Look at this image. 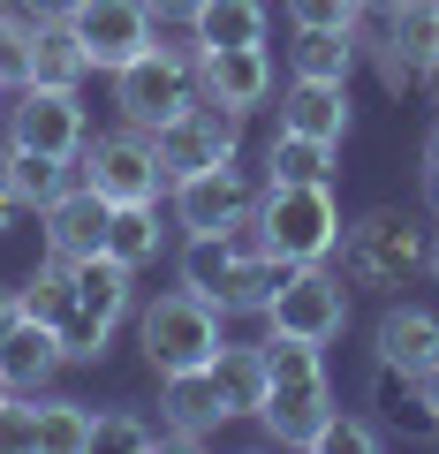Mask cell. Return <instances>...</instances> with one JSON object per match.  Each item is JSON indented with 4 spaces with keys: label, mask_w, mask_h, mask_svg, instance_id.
<instances>
[{
    "label": "cell",
    "mask_w": 439,
    "mask_h": 454,
    "mask_svg": "<svg viewBox=\"0 0 439 454\" xmlns=\"http://www.w3.org/2000/svg\"><path fill=\"white\" fill-rule=\"evenodd\" d=\"M0 175L16 182V197L31 212H46L53 197L76 190V160H53V152H23V145H0Z\"/></svg>",
    "instance_id": "obj_21"
},
{
    "label": "cell",
    "mask_w": 439,
    "mask_h": 454,
    "mask_svg": "<svg viewBox=\"0 0 439 454\" xmlns=\"http://www.w3.org/2000/svg\"><path fill=\"white\" fill-rule=\"evenodd\" d=\"M280 16H288L295 31H357L364 0H280Z\"/></svg>",
    "instance_id": "obj_34"
},
{
    "label": "cell",
    "mask_w": 439,
    "mask_h": 454,
    "mask_svg": "<svg viewBox=\"0 0 439 454\" xmlns=\"http://www.w3.org/2000/svg\"><path fill=\"white\" fill-rule=\"evenodd\" d=\"M197 98V46L182 38V46H167V38H152V53H137L129 68H114V106L129 129H160V121H175L182 106Z\"/></svg>",
    "instance_id": "obj_5"
},
{
    "label": "cell",
    "mask_w": 439,
    "mask_h": 454,
    "mask_svg": "<svg viewBox=\"0 0 439 454\" xmlns=\"http://www.w3.org/2000/svg\"><path fill=\"white\" fill-rule=\"evenodd\" d=\"M23 402H31V447L38 454H83V447H91V402L53 394V387L23 394Z\"/></svg>",
    "instance_id": "obj_20"
},
{
    "label": "cell",
    "mask_w": 439,
    "mask_h": 454,
    "mask_svg": "<svg viewBox=\"0 0 439 454\" xmlns=\"http://www.w3.org/2000/svg\"><path fill=\"white\" fill-rule=\"evenodd\" d=\"M8 8H16L23 23H38V31H46V23H68V16H76V0H8Z\"/></svg>",
    "instance_id": "obj_37"
},
{
    "label": "cell",
    "mask_w": 439,
    "mask_h": 454,
    "mask_svg": "<svg viewBox=\"0 0 439 454\" xmlns=\"http://www.w3.org/2000/svg\"><path fill=\"white\" fill-rule=\"evenodd\" d=\"M91 447H122V454H145V447H167V424L137 417V409H91Z\"/></svg>",
    "instance_id": "obj_30"
},
{
    "label": "cell",
    "mask_w": 439,
    "mask_h": 454,
    "mask_svg": "<svg viewBox=\"0 0 439 454\" xmlns=\"http://www.w3.org/2000/svg\"><path fill=\"white\" fill-rule=\"evenodd\" d=\"M265 31H273V8L265 0H205L190 16V46L212 53V46H265Z\"/></svg>",
    "instance_id": "obj_19"
},
{
    "label": "cell",
    "mask_w": 439,
    "mask_h": 454,
    "mask_svg": "<svg viewBox=\"0 0 439 454\" xmlns=\"http://www.w3.org/2000/svg\"><path fill=\"white\" fill-rule=\"evenodd\" d=\"M23 325V288H0V340Z\"/></svg>",
    "instance_id": "obj_41"
},
{
    "label": "cell",
    "mask_w": 439,
    "mask_h": 454,
    "mask_svg": "<svg viewBox=\"0 0 439 454\" xmlns=\"http://www.w3.org/2000/svg\"><path fill=\"white\" fill-rule=\"evenodd\" d=\"M129 310H137V273L106 250H91V258H53L46 250V265L23 280V318H46L68 364H98Z\"/></svg>",
    "instance_id": "obj_1"
},
{
    "label": "cell",
    "mask_w": 439,
    "mask_h": 454,
    "mask_svg": "<svg viewBox=\"0 0 439 454\" xmlns=\"http://www.w3.org/2000/svg\"><path fill=\"white\" fill-rule=\"evenodd\" d=\"M341 280L349 288H409V280L424 273V258H432V227L417 220V212L402 205H372L357 212V220H341Z\"/></svg>",
    "instance_id": "obj_2"
},
{
    "label": "cell",
    "mask_w": 439,
    "mask_h": 454,
    "mask_svg": "<svg viewBox=\"0 0 439 454\" xmlns=\"http://www.w3.org/2000/svg\"><path fill=\"white\" fill-rule=\"evenodd\" d=\"M432 106H439V76H432Z\"/></svg>",
    "instance_id": "obj_46"
},
{
    "label": "cell",
    "mask_w": 439,
    "mask_h": 454,
    "mask_svg": "<svg viewBox=\"0 0 439 454\" xmlns=\"http://www.w3.org/2000/svg\"><path fill=\"white\" fill-rule=\"evenodd\" d=\"M243 205H250V182H243L235 160H220V167H205V175H190V182L167 190V220H175L182 235H220Z\"/></svg>",
    "instance_id": "obj_12"
},
{
    "label": "cell",
    "mask_w": 439,
    "mask_h": 454,
    "mask_svg": "<svg viewBox=\"0 0 439 454\" xmlns=\"http://www.w3.org/2000/svg\"><path fill=\"white\" fill-rule=\"evenodd\" d=\"M160 424H167V447H205L228 424L220 387H212V364L205 372H160Z\"/></svg>",
    "instance_id": "obj_14"
},
{
    "label": "cell",
    "mask_w": 439,
    "mask_h": 454,
    "mask_svg": "<svg viewBox=\"0 0 439 454\" xmlns=\"http://www.w3.org/2000/svg\"><path fill=\"white\" fill-rule=\"evenodd\" d=\"M409 394H417V402L432 409V424H439V364H432V372H424V379H417V387H409Z\"/></svg>",
    "instance_id": "obj_42"
},
{
    "label": "cell",
    "mask_w": 439,
    "mask_h": 454,
    "mask_svg": "<svg viewBox=\"0 0 439 454\" xmlns=\"http://www.w3.org/2000/svg\"><path fill=\"white\" fill-rule=\"evenodd\" d=\"M424 197H432V212H439V121H432V137H424Z\"/></svg>",
    "instance_id": "obj_39"
},
{
    "label": "cell",
    "mask_w": 439,
    "mask_h": 454,
    "mask_svg": "<svg viewBox=\"0 0 439 454\" xmlns=\"http://www.w3.org/2000/svg\"><path fill=\"white\" fill-rule=\"evenodd\" d=\"M31 46H38V23H23L8 0H0V83L23 91L31 83Z\"/></svg>",
    "instance_id": "obj_33"
},
{
    "label": "cell",
    "mask_w": 439,
    "mask_h": 454,
    "mask_svg": "<svg viewBox=\"0 0 439 454\" xmlns=\"http://www.w3.org/2000/svg\"><path fill=\"white\" fill-rule=\"evenodd\" d=\"M106 220H114V205H106L98 190H83V182L38 212V227H46V250H53V258H91V250H106Z\"/></svg>",
    "instance_id": "obj_16"
},
{
    "label": "cell",
    "mask_w": 439,
    "mask_h": 454,
    "mask_svg": "<svg viewBox=\"0 0 439 454\" xmlns=\"http://www.w3.org/2000/svg\"><path fill=\"white\" fill-rule=\"evenodd\" d=\"M83 137H91V121H83V98H76V91H53V83H23V91H8V114H0V145L76 160Z\"/></svg>",
    "instance_id": "obj_9"
},
{
    "label": "cell",
    "mask_w": 439,
    "mask_h": 454,
    "mask_svg": "<svg viewBox=\"0 0 439 454\" xmlns=\"http://www.w3.org/2000/svg\"><path fill=\"white\" fill-rule=\"evenodd\" d=\"M372 364H379V379L417 387V379L439 364V310H424V303H387V318H379V333H372Z\"/></svg>",
    "instance_id": "obj_11"
},
{
    "label": "cell",
    "mask_w": 439,
    "mask_h": 454,
    "mask_svg": "<svg viewBox=\"0 0 439 454\" xmlns=\"http://www.w3.org/2000/svg\"><path fill=\"white\" fill-rule=\"evenodd\" d=\"M424 280L439 288V220H432V258H424Z\"/></svg>",
    "instance_id": "obj_43"
},
{
    "label": "cell",
    "mask_w": 439,
    "mask_h": 454,
    "mask_svg": "<svg viewBox=\"0 0 439 454\" xmlns=\"http://www.w3.org/2000/svg\"><path fill=\"white\" fill-rule=\"evenodd\" d=\"M182 114H190L197 129L212 137V152H220V160H235V152H243V121H250L243 106H228V98H212L205 83H197V98H190V106H182Z\"/></svg>",
    "instance_id": "obj_31"
},
{
    "label": "cell",
    "mask_w": 439,
    "mask_h": 454,
    "mask_svg": "<svg viewBox=\"0 0 439 454\" xmlns=\"http://www.w3.org/2000/svg\"><path fill=\"white\" fill-rule=\"evenodd\" d=\"M258 220H265V243L295 265H325L341 250V197H333V182H265Z\"/></svg>",
    "instance_id": "obj_4"
},
{
    "label": "cell",
    "mask_w": 439,
    "mask_h": 454,
    "mask_svg": "<svg viewBox=\"0 0 439 454\" xmlns=\"http://www.w3.org/2000/svg\"><path fill=\"white\" fill-rule=\"evenodd\" d=\"M0 447H31V402H23V394L0 402Z\"/></svg>",
    "instance_id": "obj_36"
},
{
    "label": "cell",
    "mask_w": 439,
    "mask_h": 454,
    "mask_svg": "<svg viewBox=\"0 0 439 454\" xmlns=\"http://www.w3.org/2000/svg\"><path fill=\"white\" fill-rule=\"evenodd\" d=\"M83 76H91V61H83L76 31L68 23H46L31 46V83H53V91H83Z\"/></svg>",
    "instance_id": "obj_28"
},
{
    "label": "cell",
    "mask_w": 439,
    "mask_h": 454,
    "mask_svg": "<svg viewBox=\"0 0 439 454\" xmlns=\"http://www.w3.org/2000/svg\"><path fill=\"white\" fill-rule=\"evenodd\" d=\"M68 31H76L83 61L91 68H129L137 53H152V38H160V23H152L145 0H76V16H68Z\"/></svg>",
    "instance_id": "obj_10"
},
{
    "label": "cell",
    "mask_w": 439,
    "mask_h": 454,
    "mask_svg": "<svg viewBox=\"0 0 439 454\" xmlns=\"http://www.w3.org/2000/svg\"><path fill=\"white\" fill-rule=\"evenodd\" d=\"M258 318H265V333H295V340H318L325 348V340L349 333V280L333 265H295Z\"/></svg>",
    "instance_id": "obj_8"
},
{
    "label": "cell",
    "mask_w": 439,
    "mask_h": 454,
    "mask_svg": "<svg viewBox=\"0 0 439 454\" xmlns=\"http://www.w3.org/2000/svg\"><path fill=\"white\" fill-rule=\"evenodd\" d=\"M333 152L341 145H318V137L280 129L273 145H265V182H333Z\"/></svg>",
    "instance_id": "obj_27"
},
{
    "label": "cell",
    "mask_w": 439,
    "mask_h": 454,
    "mask_svg": "<svg viewBox=\"0 0 439 454\" xmlns=\"http://www.w3.org/2000/svg\"><path fill=\"white\" fill-rule=\"evenodd\" d=\"M145 8H152V23H190L205 0H145Z\"/></svg>",
    "instance_id": "obj_40"
},
{
    "label": "cell",
    "mask_w": 439,
    "mask_h": 454,
    "mask_svg": "<svg viewBox=\"0 0 439 454\" xmlns=\"http://www.w3.org/2000/svg\"><path fill=\"white\" fill-rule=\"evenodd\" d=\"M364 61L379 68V83L394 98L432 83L439 76V0H394L379 38H364Z\"/></svg>",
    "instance_id": "obj_6"
},
{
    "label": "cell",
    "mask_w": 439,
    "mask_h": 454,
    "mask_svg": "<svg viewBox=\"0 0 439 454\" xmlns=\"http://www.w3.org/2000/svg\"><path fill=\"white\" fill-rule=\"evenodd\" d=\"M295 273V258H280V250H258V258H235L228 288H220V310L228 318H258L265 303H273V288Z\"/></svg>",
    "instance_id": "obj_23"
},
{
    "label": "cell",
    "mask_w": 439,
    "mask_h": 454,
    "mask_svg": "<svg viewBox=\"0 0 439 454\" xmlns=\"http://www.w3.org/2000/svg\"><path fill=\"white\" fill-rule=\"evenodd\" d=\"M23 220H31V205H23V197H16V182L0 175V235H16Z\"/></svg>",
    "instance_id": "obj_38"
},
{
    "label": "cell",
    "mask_w": 439,
    "mask_h": 454,
    "mask_svg": "<svg viewBox=\"0 0 439 454\" xmlns=\"http://www.w3.org/2000/svg\"><path fill=\"white\" fill-rule=\"evenodd\" d=\"M280 129L318 137V145H341V137H349V83L295 76L288 91H280Z\"/></svg>",
    "instance_id": "obj_17"
},
{
    "label": "cell",
    "mask_w": 439,
    "mask_h": 454,
    "mask_svg": "<svg viewBox=\"0 0 439 454\" xmlns=\"http://www.w3.org/2000/svg\"><path fill=\"white\" fill-rule=\"evenodd\" d=\"M61 340H53V325L46 318H23L16 333L0 340V379L16 394H38V387H53V372H61Z\"/></svg>",
    "instance_id": "obj_18"
},
{
    "label": "cell",
    "mask_w": 439,
    "mask_h": 454,
    "mask_svg": "<svg viewBox=\"0 0 439 454\" xmlns=\"http://www.w3.org/2000/svg\"><path fill=\"white\" fill-rule=\"evenodd\" d=\"M318 447H325V454H372V447H379V424H364V417H349V409H333V424L318 432Z\"/></svg>",
    "instance_id": "obj_35"
},
{
    "label": "cell",
    "mask_w": 439,
    "mask_h": 454,
    "mask_svg": "<svg viewBox=\"0 0 439 454\" xmlns=\"http://www.w3.org/2000/svg\"><path fill=\"white\" fill-rule=\"evenodd\" d=\"M220 318H228V310L212 303V295H197V288H160L152 303H137V348H145L152 372H205V364L228 348Z\"/></svg>",
    "instance_id": "obj_3"
},
{
    "label": "cell",
    "mask_w": 439,
    "mask_h": 454,
    "mask_svg": "<svg viewBox=\"0 0 439 454\" xmlns=\"http://www.w3.org/2000/svg\"><path fill=\"white\" fill-rule=\"evenodd\" d=\"M364 8H379V16H387V8H394V0H364Z\"/></svg>",
    "instance_id": "obj_44"
},
{
    "label": "cell",
    "mask_w": 439,
    "mask_h": 454,
    "mask_svg": "<svg viewBox=\"0 0 439 454\" xmlns=\"http://www.w3.org/2000/svg\"><path fill=\"white\" fill-rule=\"evenodd\" d=\"M8 394H16V387H8V379H0V402H8Z\"/></svg>",
    "instance_id": "obj_45"
},
{
    "label": "cell",
    "mask_w": 439,
    "mask_h": 454,
    "mask_svg": "<svg viewBox=\"0 0 439 454\" xmlns=\"http://www.w3.org/2000/svg\"><path fill=\"white\" fill-rule=\"evenodd\" d=\"M228 273H235V243L228 235H182V288H197V295L220 303Z\"/></svg>",
    "instance_id": "obj_29"
},
{
    "label": "cell",
    "mask_w": 439,
    "mask_h": 454,
    "mask_svg": "<svg viewBox=\"0 0 439 454\" xmlns=\"http://www.w3.org/2000/svg\"><path fill=\"white\" fill-rule=\"evenodd\" d=\"M197 83L212 98H228V106L258 114L273 98V53L265 46H212V53H197Z\"/></svg>",
    "instance_id": "obj_15"
},
{
    "label": "cell",
    "mask_w": 439,
    "mask_h": 454,
    "mask_svg": "<svg viewBox=\"0 0 439 454\" xmlns=\"http://www.w3.org/2000/svg\"><path fill=\"white\" fill-rule=\"evenodd\" d=\"M258 356H265V387H273V379H325V356H318V340L265 333V340H258Z\"/></svg>",
    "instance_id": "obj_32"
},
{
    "label": "cell",
    "mask_w": 439,
    "mask_h": 454,
    "mask_svg": "<svg viewBox=\"0 0 439 454\" xmlns=\"http://www.w3.org/2000/svg\"><path fill=\"white\" fill-rule=\"evenodd\" d=\"M364 61V38L357 31H295V76H318V83H349Z\"/></svg>",
    "instance_id": "obj_26"
},
{
    "label": "cell",
    "mask_w": 439,
    "mask_h": 454,
    "mask_svg": "<svg viewBox=\"0 0 439 454\" xmlns=\"http://www.w3.org/2000/svg\"><path fill=\"white\" fill-rule=\"evenodd\" d=\"M76 182L98 190L106 205H152L167 190L160 182V152H152V129H106V137H83L76 152Z\"/></svg>",
    "instance_id": "obj_7"
},
{
    "label": "cell",
    "mask_w": 439,
    "mask_h": 454,
    "mask_svg": "<svg viewBox=\"0 0 439 454\" xmlns=\"http://www.w3.org/2000/svg\"><path fill=\"white\" fill-rule=\"evenodd\" d=\"M167 250V220H160V197L152 205H114V220H106V258H122L129 273H145L152 258Z\"/></svg>",
    "instance_id": "obj_22"
},
{
    "label": "cell",
    "mask_w": 439,
    "mask_h": 454,
    "mask_svg": "<svg viewBox=\"0 0 439 454\" xmlns=\"http://www.w3.org/2000/svg\"><path fill=\"white\" fill-rule=\"evenodd\" d=\"M258 424L280 447H318V432L333 424V387L325 379H273L258 402Z\"/></svg>",
    "instance_id": "obj_13"
},
{
    "label": "cell",
    "mask_w": 439,
    "mask_h": 454,
    "mask_svg": "<svg viewBox=\"0 0 439 454\" xmlns=\"http://www.w3.org/2000/svg\"><path fill=\"white\" fill-rule=\"evenodd\" d=\"M212 387H220V409H228V417H258V402H265V356L243 348V340H228V348L212 356Z\"/></svg>",
    "instance_id": "obj_25"
},
{
    "label": "cell",
    "mask_w": 439,
    "mask_h": 454,
    "mask_svg": "<svg viewBox=\"0 0 439 454\" xmlns=\"http://www.w3.org/2000/svg\"><path fill=\"white\" fill-rule=\"evenodd\" d=\"M152 152H160V182L175 190V182H190V175H205V167H220V152H212V137L197 129L190 114H175V121H160L152 129Z\"/></svg>",
    "instance_id": "obj_24"
},
{
    "label": "cell",
    "mask_w": 439,
    "mask_h": 454,
    "mask_svg": "<svg viewBox=\"0 0 439 454\" xmlns=\"http://www.w3.org/2000/svg\"><path fill=\"white\" fill-rule=\"evenodd\" d=\"M0 98H8V83H0Z\"/></svg>",
    "instance_id": "obj_47"
}]
</instances>
